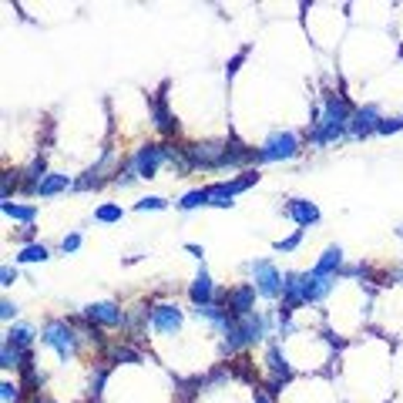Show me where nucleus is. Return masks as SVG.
<instances>
[{"mask_svg": "<svg viewBox=\"0 0 403 403\" xmlns=\"http://www.w3.org/2000/svg\"><path fill=\"white\" fill-rule=\"evenodd\" d=\"M182 326V309L171 306V302H158L151 309V330L155 333H175Z\"/></svg>", "mask_w": 403, "mask_h": 403, "instance_id": "13", "label": "nucleus"}, {"mask_svg": "<svg viewBox=\"0 0 403 403\" xmlns=\"http://www.w3.org/2000/svg\"><path fill=\"white\" fill-rule=\"evenodd\" d=\"M380 108L376 104H363V108H356L350 118V134L353 138H369V134L380 128Z\"/></svg>", "mask_w": 403, "mask_h": 403, "instance_id": "11", "label": "nucleus"}, {"mask_svg": "<svg viewBox=\"0 0 403 403\" xmlns=\"http://www.w3.org/2000/svg\"><path fill=\"white\" fill-rule=\"evenodd\" d=\"M299 151V138L292 132H272L266 138V145L259 148V165H269V162H289L296 158Z\"/></svg>", "mask_w": 403, "mask_h": 403, "instance_id": "3", "label": "nucleus"}, {"mask_svg": "<svg viewBox=\"0 0 403 403\" xmlns=\"http://www.w3.org/2000/svg\"><path fill=\"white\" fill-rule=\"evenodd\" d=\"M269 333V316H262V313H249V316L235 319L229 316L225 319V326H222V353H239L242 346H252V343H259L262 336Z\"/></svg>", "mask_w": 403, "mask_h": 403, "instance_id": "2", "label": "nucleus"}, {"mask_svg": "<svg viewBox=\"0 0 403 403\" xmlns=\"http://www.w3.org/2000/svg\"><path fill=\"white\" fill-rule=\"evenodd\" d=\"M20 188V171H3V178H0V195L3 202H10V192Z\"/></svg>", "mask_w": 403, "mask_h": 403, "instance_id": "29", "label": "nucleus"}, {"mask_svg": "<svg viewBox=\"0 0 403 403\" xmlns=\"http://www.w3.org/2000/svg\"><path fill=\"white\" fill-rule=\"evenodd\" d=\"M397 235H400V239H403V225H400V229H397Z\"/></svg>", "mask_w": 403, "mask_h": 403, "instance_id": "44", "label": "nucleus"}, {"mask_svg": "<svg viewBox=\"0 0 403 403\" xmlns=\"http://www.w3.org/2000/svg\"><path fill=\"white\" fill-rule=\"evenodd\" d=\"M14 283H17V269L3 266V269H0V285H14Z\"/></svg>", "mask_w": 403, "mask_h": 403, "instance_id": "39", "label": "nucleus"}, {"mask_svg": "<svg viewBox=\"0 0 403 403\" xmlns=\"http://www.w3.org/2000/svg\"><path fill=\"white\" fill-rule=\"evenodd\" d=\"M188 299L195 302V309H199V306H208V302H215V283H212V276H208L205 269L195 276V283L188 285Z\"/></svg>", "mask_w": 403, "mask_h": 403, "instance_id": "17", "label": "nucleus"}, {"mask_svg": "<svg viewBox=\"0 0 403 403\" xmlns=\"http://www.w3.org/2000/svg\"><path fill=\"white\" fill-rule=\"evenodd\" d=\"M252 279H255V292L259 296H266V299H276V296H283V272L272 266L269 259H259V262H252Z\"/></svg>", "mask_w": 403, "mask_h": 403, "instance_id": "5", "label": "nucleus"}, {"mask_svg": "<svg viewBox=\"0 0 403 403\" xmlns=\"http://www.w3.org/2000/svg\"><path fill=\"white\" fill-rule=\"evenodd\" d=\"M188 151V162L192 168H208L215 171L222 165V155H225V141H202V145H185Z\"/></svg>", "mask_w": 403, "mask_h": 403, "instance_id": "6", "label": "nucleus"}, {"mask_svg": "<svg viewBox=\"0 0 403 403\" xmlns=\"http://www.w3.org/2000/svg\"><path fill=\"white\" fill-rule=\"evenodd\" d=\"M41 339H44L61 360L74 356V350H78V333H74V326H71L67 319H50L48 326H44V336H41Z\"/></svg>", "mask_w": 403, "mask_h": 403, "instance_id": "4", "label": "nucleus"}, {"mask_svg": "<svg viewBox=\"0 0 403 403\" xmlns=\"http://www.w3.org/2000/svg\"><path fill=\"white\" fill-rule=\"evenodd\" d=\"M104 363H108V367H111V363H141V353L132 350V346H121V343H118V346H111V350H108V360H104Z\"/></svg>", "mask_w": 403, "mask_h": 403, "instance_id": "24", "label": "nucleus"}, {"mask_svg": "<svg viewBox=\"0 0 403 403\" xmlns=\"http://www.w3.org/2000/svg\"><path fill=\"white\" fill-rule=\"evenodd\" d=\"M249 165H259V151L246 148L242 141L229 138V141H225V155H222V165L218 168H246V171H249Z\"/></svg>", "mask_w": 403, "mask_h": 403, "instance_id": "12", "label": "nucleus"}, {"mask_svg": "<svg viewBox=\"0 0 403 403\" xmlns=\"http://www.w3.org/2000/svg\"><path fill=\"white\" fill-rule=\"evenodd\" d=\"M108 369H111V367H101L98 373L91 376V390H87V393H91V400H98V397H101V386H104V380H108Z\"/></svg>", "mask_w": 403, "mask_h": 403, "instance_id": "32", "label": "nucleus"}, {"mask_svg": "<svg viewBox=\"0 0 403 403\" xmlns=\"http://www.w3.org/2000/svg\"><path fill=\"white\" fill-rule=\"evenodd\" d=\"M14 316H17V302L3 299L0 302V319H14Z\"/></svg>", "mask_w": 403, "mask_h": 403, "instance_id": "40", "label": "nucleus"}, {"mask_svg": "<svg viewBox=\"0 0 403 403\" xmlns=\"http://www.w3.org/2000/svg\"><path fill=\"white\" fill-rule=\"evenodd\" d=\"M78 246H81V232H71V235H64L61 239V252H78Z\"/></svg>", "mask_w": 403, "mask_h": 403, "instance_id": "37", "label": "nucleus"}, {"mask_svg": "<svg viewBox=\"0 0 403 403\" xmlns=\"http://www.w3.org/2000/svg\"><path fill=\"white\" fill-rule=\"evenodd\" d=\"M67 188H74V182L67 178V175H57V171H48V178L37 185V195L41 199H50V195H61Z\"/></svg>", "mask_w": 403, "mask_h": 403, "instance_id": "19", "label": "nucleus"}, {"mask_svg": "<svg viewBox=\"0 0 403 403\" xmlns=\"http://www.w3.org/2000/svg\"><path fill=\"white\" fill-rule=\"evenodd\" d=\"M266 363H269V393H279L283 383L292 380V367H289V360L283 356V350L276 343L266 350Z\"/></svg>", "mask_w": 403, "mask_h": 403, "instance_id": "8", "label": "nucleus"}, {"mask_svg": "<svg viewBox=\"0 0 403 403\" xmlns=\"http://www.w3.org/2000/svg\"><path fill=\"white\" fill-rule=\"evenodd\" d=\"M20 390H24L20 383L3 380V383H0V400H3V403H17V400H20Z\"/></svg>", "mask_w": 403, "mask_h": 403, "instance_id": "31", "label": "nucleus"}, {"mask_svg": "<svg viewBox=\"0 0 403 403\" xmlns=\"http://www.w3.org/2000/svg\"><path fill=\"white\" fill-rule=\"evenodd\" d=\"M232 188H229V182H215L208 185V205H215V208H232Z\"/></svg>", "mask_w": 403, "mask_h": 403, "instance_id": "22", "label": "nucleus"}, {"mask_svg": "<svg viewBox=\"0 0 403 403\" xmlns=\"http://www.w3.org/2000/svg\"><path fill=\"white\" fill-rule=\"evenodd\" d=\"M134 178H141V175H138V171H134V165L128 162V165H125L121 171H118V178H115V182H118V185H132Z\"/></svg>", "mask_w": 403, "mask_h": 403, "instance_id": "36", "label": "nucleus"}, {"mask_svg": "<svg viewBox=\"0 0 403 403\" xmlns=\"http://www.w3.org/2000/svg\"><path fill=\"white\" fill-rule=\"evenodd\" d=\"M162 162H168V145H145V148L134 151V158H132L134 171H138L141 178H151Z\"/></svg>", "mask_w": 403, "mask_h": 403, "instance_id": "9", "label": "nucleus"}, {"mask_svg": "<svg viewBox=\"0 0 403 403\" xmlns=\"http://www.w3.org/2000/svg\"><path fill=\"white\" fill-rule=\"evenodd\" d=\"M199 205H208V188H192V192H185L182 199H178V208H182V212H192V208H199Z\"/></svg>", "mask_w": 403, "mask_h": 403, "instance_id": "25", "label": "nucleus"}, {"mask_svg": "<svg viewBox=\"0 0 403 403\" xmlns=\"http://www.w3.org/2000/svg\"><path fill=\"white\" fill-rule=\"evenodd\" d=\"M283 212L292 218L299 229H309V225H316V222H319V208L313 205V202H306V199H289Z\"/></svg>", "mask_w": 403, "mask_h": 403, "instance_id": "14", "label": "nucleus"}, {"mask_svg": "<svg viewBox=\"0 0 403 403\" xmlns=\"http://www.w3.org/2000/svg\"><path fill=\"white\" fill-rule=\"evenodd\" d=\"M185 249L192 252V255H195V259H202V255H205V252H202V246H195V242H188V246H185Z\"/></svg>", "mask_w": 403, "mask_h": 403, "instance_id": "42", "label": "nucleus"}, {"mask_svg": "<svg viewBox=\"0 0 403 403\" xmlns=\"http://www.w3.org/2000/svg\"><path fill=\"white\" fill-rule=\"evenodd\" d=\"M299 239H302V229H296L289 239H279V242H276V249H279V252H292L296 246H299Z\"/></svg>", "mask_w": 403, "mask_h": 403, "instance_id": "35", "label": "nucleus"}, {"mask_svg": "<svg viewBox=\"0 0 403 403\" xmlns=\"http://www.w3.org/2000/svg\"><path fill=\"white\" fill-rule=\"evenodd\" d=\"M336 279L330 276H316V272H302V299L306 302H319L330 296V289H333Z\"/></svg>", "mask_w": 403, "mask_h": 403, "instance_id": "15", "label": "nucleus"}, {"mask_svg": "<svg viewBox=\"0 0 403 403\" xmlns=\"http://www.w3.org/2000/svg\"><path fill=\"white\" fill-rule=\"evenodd\" d=\"M101 182H104V178H101V171H98V168H91V171H84V178L74 182V192H91V188H101Z\"/></svg>", "mask_w": 403, "mask_h": 403, "instance_id": "28", "label": "nucleus"}, {"mask_svg": "<svg viewBox=\"0 0 403 403\" xmlns=\"http://www.w3.org/2000/svg\"><path fill=\"white\" fill-rule=\"evenodd\" d=\"M27 363V353H20L17 346H10L7 339H3V350H0V367L3 369H24Z\"/></svg>", "mask_w": 403, "mask_h": 403, "instance_id": "23", "label": "nucleus"}, {"mask_svg": "<svg viewBox=\"0 0 403 403\" xmlns=\"http://www.w3.org/2000/svg\"><path fill=\"white\" fill-rule=\"evenodd\" d=\"M255 182H259V171H255V168H249V171H242L239 178H232V182H229V188H232V195H239V192L252 188Z\"/></svg>", "mask_w": 403, "mask_h": 403, "instance_id": "27", "label": "nucleus"}, {"mask_svg": "<svg viewBox=\"0 0 403 403\" xmlns=\"http://www.w3.org/2000/svg\"><path fill=\"white\" fill-rule=\"evenodd\" d=\"M339 266H343V249H339V246H330V249L323 252V259L313 266V272H316V276H330V279H336Z\"/></svg>", "mask_w": 403, "mask_h": 403, "instance_id": "18", "label": "nucleus"}, {"mask_svg": "<svg viewBox=\"0 0 403 403\" xmlns=\"http://www.w3.org/2000/svg\"><path fill=\"white\" fill-rule=\"evenodd\" d=\"M397 132H403V118H383L380 128H376V134H397Z\"/></svg>", "mask_w": 403, "mask_h": 403, "instance_id": "33", "label": "nucleus"}, {"mask_svg": "<svg viewBox=\"0 0 403 403\" xmlns=\"http://www.w3.org/2000/svg\"><path fill=\"white\" fill-rule=\"evenodd\" d=\"M121 215H125V212H121V205H101L98 212H94V218H98V222H104V225L121 222Z\"/></svg>", "mask_w": 403, "mask_h": 403, "instance_id": "30", "label": "nucleus"}, {"mask_svg": "<svg viewBox=\"0 0 403 403\" xmlns=\"http://www.w3.org/2000/svg\"><path fill=\"white\" fill-rule=\"evenodd\" d=\"M165 205H168L165 199H158V195H148V199L138 202L134 208H138V212H148V208H151V212H158V208H165Z\"/></svg>", "mask_w": 403, "mask_h": 403, "instance_id": "34", "label": "nucleus"}, {"mask_svg": "<svg viewBox=\"0 0 403 403\" xmlns=\"http://www.w3.org/2000/svg\"><path fill=\"white\" fill-rule=\"evenodd\" d=\"M0 208H3V215H7V218L27 222V225H31L34 218H37V205H17V202H0Z\"/></svg>", "mask_w": 403, "mask_h": 403, "instance_id": "21", "label": "nucleus"}, {"mask_svg": "<svg viewBox=\"0 0 403 403\" xmlns=\"http://www.w3.org/2000/svg\"><path fill=\"white\" fill-rule=\"evenodd\" d=\"M350 118H353V111L343 94H326V98H323V108L313 111V121H309L306 138H309L313 145H333L343 134H350Z\"/></svg>", "mask_w": 403, "mask_h": 403, "instance_id": "1", "label": "nucleus"}, {"mask_svg": "<svg viewBox=\"0 0 403 403\" xmlns=\"http://www.w3.org/2000/svg\"><path fill=\"white\" fill-rule=\"evenodd\" d=\"M390 283H403V266H400V269H393V272H390Z\"/></svg>", "mask_w": 403, "mask_h": 403, "instance_id": "43", "label": "nucleus"}, {"mask_svg": "<svg viewBox=\"0 0 403 403\" xmlns=\"http://www.w3.org/2000/svg\"><path fill=\"white\" fill-rule=\"evenodd\" d=\"M246 57H249V48H242V50H239V54H235V57H232V61H229V67H225V74L232 78L235 71L242 67V61H246Z\"/></svg>", "mask_w": 403, "mask_h": 403, "instance_id": "38", "label": "nucleus"}, {"mask_svg": "<svg viewBox=\"0 0 403 403\" xmlns=\"http://www.w3.org/2000/svg\"><path fill=\"white\" fill-rule=\"evenodd\" d=\"M48 255H50V249H48V246H37V242H34V246H24L17 259H20V262H44Z\"/></svg>", "mask_w": 403, "mask_h": 403, "instance_id": "26", "label": "nucleus"}, {"mask_svg": "<svg viewBox=\"0 0 403 403\" xmlns=\"http://www.w3.org/2000/svg\"><path fill=\"white\" fill-rule=\"evenodd\" d=\"M272 397H276V393H269V390H262V386H255V397H252V400L255 403H272Z\"/></svg>", "mask_w": 403, "mask_h": 403, "instance_id": "41", "label": "nucleus"}, {"mask_svg": "<svg viewBox=\"0 0 403 403\" xmlns=\"http://www.w3.org/2000/svg\"><path fill=\"white\" fill-rule=\"evenodd\" d=\"M7 343H10V346H17L20 353H31L34 330H31V326H10V330H7Z\"/></svg>", "mask_w": 403, "mask_h": 403, "instance_id": "20", "label": "nucleus"}, {"mask_svg": "<svg viewBox=\"0 0 403 403\" xmlns=\"http://www.w3.org/2000/svg\"><path fill=\"white\" fill-rule=\"evenodd\" d=\"M151 118H155V128L162 134L178 132V121L171 118V111H168V104H165V91H158V94L151 98Z\"/></svg>", "mask_w": 403, "mask_h": 403, "instance_id": "16", "label": "nucleus"}, {"mask_svg": "<svg viewBox=\"0 0 403 403\" xmlns=\"http://www.w3.org/2000/svg\"><path fill=\"white\" fill-rule=\"evenodd\" d=\"M225 309H229V316H235V319L255 313V285L242 283V285H235V289H229V296H225Z\"/></svg>", "mask_w": 403, "mask_h": 403, "instance_id": "10", "label": "nucleus"}, {"mask_svg": "<svg viewBox=\"0 0 403 403\" xmlns=\"http://www.w3.org/2000/svg\"><path fill=\"white\" fill-rule=\"evenodd\" d=\"M34 403H50V400H41V397H37V400H34Z\"/></svg>", "mask_w": 403, "mask_h": 403, "instance_id": "45", "label": "nucleus"}, {"mask_svg": "<svg viewBox=\"0 0 403 403\" xmlns=\"http://www.w3.org/2000/svg\"><path fill=\"white\" fill-rule=\"evenodd\" d=\"M84 319H91L94 326H125V323H128V313H125L118 302L104 299V302L84 306Z\"/></svg>", "mask_w": 403, "mask_h": 403, "instance_id": "7", "label": "nucleus"}]
</instances>
